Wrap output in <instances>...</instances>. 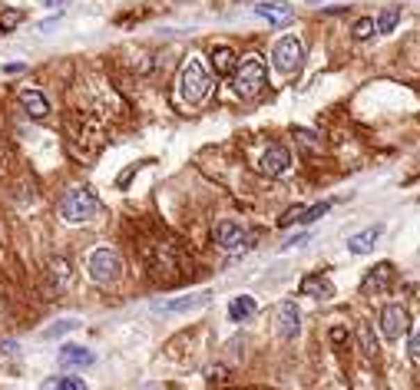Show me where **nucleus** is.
I'll return each mask as SVG.
<instances>
[{"instance_id": "1", "label": "nucleus", "mask_w": 420, "mask_h": 390, "mask_svg": "<svg viewBox=\"0 0 420 390\" xmlns=\"http://www.w3.org/2000/svg\"><path fill=\"white\" fill-rule=\"evenodd\" d=\"M179 93H182V99L189 106H199V103H205L212 96V73L205 70L202 60H195V56L186 60V67L179 73Z\"/></svg>"}, {"instance_id": "2", "label": "nucleus", "mask_w": 420, "mask_h": 390, "mask_svg": "<svg viewBox=\"0 0 420 390\" xmlns=\"http://www.w3.org/2000/svg\"><path fill=\"white\" fill-rule=\"evenodd\" d=\"M232 83H235V93L242 96V99H255V96H261V90L268 86L265 60H261L258 54L245 56L242 63L235 67V73H232Z\"/></svg>"}, {"instance_id": "3", "label": "nucleus", "mask_w": 420, "mask_h": 390, "mask_svg": "<svg viewBox=\"0 0 420 390\" xmlns=\"http://www.w3.org/2000/svg\"><path fill=\"white\" fill-rule=\"evenodd\" d=\"M96 212H99V199L90 188H70L67 195H63V202H60V216L67 218V222H73V225L90 222Z\"/></svg>"}, {"instance_id": "4", "label": "nucleus", "mask_w": 420, "mask_h": 390, "mask_svg": "<svg viewBox=\"0 0 420 390\" xmlns=\"http://www.w3.org/2000/svg\"><path fill=\"white\" fill-rule=\"evenodd\" d=\"M212 238H216V245L222 252H229V255H242V252H248L252 242H255V235L248 229H242L239 222H232V218H222V222H218L216 229H212Z\"/></svg>"}, {"instance_id": "5", "label": "nucleus", "mask_w": 420, "mask_h": 390, "mask_svg": "<svg viewBox=\"0 0 420 390\" xmlns=\"http://www.w3.org/2000/svg\"><path fill=\"white\" fill-rule=\"evenodd\" d=\"M301 60H305V50H301V40H295V37H282L271 47V63L278 70V76H295L301 70Z\"/></svg>"}, {"instance_id": "6", "label": "nucleus", "mask_w": 420, "mask_h": 390, "mask_svg": "<svg viewBox=\"0 0 420 390\" xmlns=\"http://www.w3.org/2000/svg\"><path fill=\"white\" fill-rule=\"evenodd\" d=\"M86 268H90V278L96 284H113V282H120V275H122V258L113 248H99V252L90 255Z\"/></svg>"}, {"instance_id": "7", "label": "nucleus", "mask_w": 420, "mask_h": 390, "mask_svg": "<svg viewBox=\"0 0 420 390\" xmlns=\"http://www.w3.org/2000/svg\"><path fill=\"white\" fill-rule=\"evenodd\" d=\"M288 169H291V149L282 146V143H271L258 159V172L265 179H282Z\"/></svg>"}, {"instance_id": "8", "label": "nucleus", "mask_w": 420, "mask_h": 390, "mask_svg": "<svg viewBox=\"0 0 420 390\" xmlns=\"http://www.w3.org/2000/svg\"><path fill=\"white\" fill-rule=\"evenodd\" d=\"M212 301V291H192V295H179V298H165V301H156L152 311L156 314H186V311H199Z\"/></svg>"}, {"instance_id": "9", "label": "nucleus", "mask_w": 420, "mask_h": 390, "mask_svg": "<svg viewBox=\"0 0 420 390\" xmlns=\"http://www.w3.org/2000/svg\"><path fill=\"white\" fill-rule=\"evenodd\" d=\"M407 327H410V314H407L404 304H387V308L380 311V334L387 337V341L404 337Z\"/></svg>"}, {"instance_id": "10", "label": "nucleus", "mask_w": 420, "mask_h": 390, "mask_svg": "<svg viewBox=\"0 0 420 390\" xmlns=\"http://www.w3.org/2000/svg\"><path fill=\"white\" fill-rule=\"evenodd\" d=\"M391 278H394V268L387 265V261H380V265H374V268L364 275V282H361V295L374 298V295H384L387 288H391Z\"/></svg>"}, {"instance_id": "11", "label": "nucleus", "mask_w": 420, "mask_h": 390, "mask_svg": "<svg viewBox=\"0 0 420 390\" xmlns=\"http://www.w3.org/2000/svg\"><path fill=\"white\" fill-rule=\"evenodd\" d=\"M60 367L63 371H83V367H93L96 364V354L90 348H80V344H67V348L60 350Z\"/></svg>"}, {"instance_id": "12", "label": "nucleus", "mask_w": 420, "mask_h": 390, "mask_svg": "<svg viewBox=\"0 0 420 390\" xmlns=\"http://www.w3.org/2000/svg\"><path fill=\"white\" fill-rule=\"evenodd\" d=\"M255 14L261 17V20H268L271 27H288V24L295 20V10H291V3H285V0H275V3H258Z\"/></svg>"}, {"instance_id": "13", "label": "nucleus", "mask_w": 420, "mask_h": 390, "mask_svg": "<svg viewBox=\"0 0 420 390\" xmlns=\"http://www.w3.org/2000/svg\"><path fill=\"white\" fill-rule=\"evenodd\" d=\"M298 291L301 295H308V298H318V301H328V298H334V284H331V278L328 275H308V278H301L298 284Z\"/></svg>"}, {"instance_id": "14", "label": "nucleus", "mask_w": 420, "mask_h": 390, "mask_svg": "<svg viewBox=\"0 0 420 390\" xmlns=\"http://www.w3.org/2000/svg\"><path fill=\"white\" fill-rule=\"evenodd\" d=\"M301 331V314H298V304L295 301H285L282 308H278V334L291 341V337H298Z\"/></svg>"}, {"instance_id": "15", "label": "nucleus", "mask_w": 420, "mask_h": 390, "mask_svg": "<svg viewBox=\"0 0 420 390\" xmlns=\"http://www.w3.org/2000/svg\"><path fill=\"white\" fill-rule=\"evenodd\" d=\"M17 99H20L24 113L33 116V120H47V116H50V103H47V96H43L40 90H20Z\"/></svg>"}, {"instance_id": "16", "label": "nucleus", "mask_w": 420, "mask_h": 390, "mask_svg": "<svg viewBox=\"0 0 420 390\" xmlns=\"http://www.w3.org/2000/svg\"><path fill=\"white\" fill-rule=\"evenodd\" d=\"M380 231H384L380 225H371V229L351 235V238H348V252H351V255H367V252H374V245H378V238H380Z\"/></svg>"}, {"instance_id": "17", "label": "nucleus", "mask_w": 420, "mask_h": 390, "mask_svg": "<svg viewBox=\"0 0 420 390\" xmlns=\"http://www.w3.org/2000/svg\"><path fill=\"white\" fill-rule=\"evenodd\" d=\"M255 311H258L255 298H252V295H239V298H232V301H229V321L242 324V321H248V318H255Z\"/></svg>"}, {"instance_id": "18", "label": "nucleus", "mask_w": 420, "mask_h": 390, "mask_svg": "<svg viewBox=\"0 0 420 390\" xmlns=\"http://www.w3.org/2000/svg\"><path fill=\"white\" fill-rule=\"evenodd\" d=\"M235 67H239V56H235L232 47H218L216 54H212V70H216L218 76H232Z\"/></svg>"}, {"instance_id": "19", "label": "nucleus", "mask_w": 420, "mask_h": 390, "mask_svg": "<svg viewBox=\"0 0 420 390\" xmlns=\"http://www.w3.org/2000/svg\"><path fill=\"white\" fill-rule=\"evenodd\" d=\"M397 24H401V10H397V7H384V10H380V17L374 20L378 33H394V30H397Z\"/></svg>"}, {"instance_id": "20", "label": "nucleus", "mask_w": 420, "mask_h": 390, "mask_svg": "<svg viewBox=\"0 0 420 390\" xmlns=\"http://www.w3.org/2000/svg\"><path fill=\"white\" fill-rule=\"evenodd\" d=\"M357 344H361V350H364L367 361H378V341H374V331H371L367 324L357 327Z\"/></svg>"}, {"instance_id": "21", "label": "nucleus", "mask_w": 420, "mask_h": 390, "mask_svg": "<svg viewBox=\"0 0 420 390\" xmlns=\"http://www.w3.org/2000/svg\"><path fill=\"white\" fill-rule=\"evenodd\" d=\"M351 33H354V40H371V37L378 33V27H374V20H371V17H361V20L351 27Z\"/></svg>"}, {"instance_id": "22", "label": "nucleus", "mask_w": 420, "mask_h": 390, "mask_svg": "<svg viewBox=\"0 0 420 390\" xmlns=\"http://www.w3.org/2000/svg\"><path fill=\"white\" fill-rule=\"evenodd\" d=\"M301 216H305V205H291L285 216L278 218V229H291V225H298Z\"/></svg>"}, {"instance_id": "23", "label": "nucleus", "mask_w": 420, "mask_h": 390, "mask_svg": "<svg viewBox=\"0 0 420 390\" xmlns=\"http://www.w3.org/2000/svg\"><path fill=\"white\" fill-rule=\"evenodd\" d=\"M328 209H331V202H318V205H312V209H305V216H301V222L305 225H314L321 216H328Z\"/></svg>"}, {"instance_id": "24", "label": "nucleus", "mask_w": 420, "mask_h": 390, "mask_svg": "<svg viewBox=\"0 0 420 390\" xmlns=\"http://www.w3.org/2000/svg\"><path fill=\"white\" fill-rule=\"evenodd\" d=\"M73 327H80V321H73V318H70V321H56L54 327L43 331V337L50 341V337H60V334H67V331H73Z\"/></svg>"}, {"instance_id": "25", "label": "nucleus", "mask_w": 420, "mask_h": 390, "mask_svg": "<svg viewBox=\"0 0 420 390\" xmlns=\"http://www.w3.org/2000/svg\"><path fill=\"white\" fill-rule=\"evenodd\" d=\"M20 20H24V14H20V10H3V17H0V27H3V30H14Z\"/></svg>"}, {"instance_id": "26", "label": "nucleus", "mask_w": 420, "mask_h": 390, "mask_svg": "<svg viewBox=\"0 0 420 390\" xmlns=\"http://www.w3.org/2000/svg\"><path fill=\"white\" fill-rule=\"evenodd\" d=\"M56 390H86V384H83L80 377H60Z\"/></svg>"}, {"instance_id": "27", "label": "nucleus", "mask_w": 420, "mask_h": 390, "mask_svg": "<svg viewBox=\"0 0 420 390\" xmlns=\"http://www.w3.org/2000/svg\"><path fill=\"white\" fill-rule=\"evenodd\" d=\"M54 278H56V284H60V288H63V284H67V278H70V271H67V261H60V258H56V261H54Z\"/></svg>"}, {"instance_id": "28", "label": "nucleus", "mask_w": 420, "mask_h": 390, "mask_svg": "<svg viewBox=\"0 0 420 390\" xmlns=\"http://www.w3.org/2000/svg\"><path fill=\"white\" fill-rule=\"evenodd\" d=\"M407 350H410V357H414V361H420V327L410 334V348H407Z\"/></svg>"}, {"instance_id": "29", "label": "nucleus", "mask_w": 420, "mask_h": 390, "mask_svg": "<svg viewBox=\"0 0 420 390\" xmlns=\"http://www.w3.org/2000/svg\"><path fill=\"white\" fill-rule=\"evenodd\" d=\"M344 341H348V331H344V327H334V331H331V344H344Z\"/></svg>"}, {"instance_id": "30", "label": "nucleus", "mask_w": 420, "mask_h": 390, "mask_svg": "<svg viewBox=\"0 0 420 390\" xmlns=\"http://www.w3.org/2000/svg\"><path fill=\"white\" fill-rule=\"evenodd\" d=\"M305 242H312V231H305V235H295V238H291L285 248H298V245H305Z\"/></svg>"}, {"instance_id": "31", "label": "nucleus", "mask_w": 420, "mask_h": 390, "mask_svg": "<svg viewBox=\"0 0 420 390\" xmlns=\"http://www.w3.org/2000/svg\"><path fill=\"white\" fill-rule=\"evenodd\" d=\"M43 7H54V10H60V7H67L70 0H40Z\"/></svg>"}, {"instance_id": "32", "label": "nucleus", "mask_w": 420, "mask_h": 390, "mask_svg": "<svg viewBox=\"0 0 420 390\" xmlns=\"http://www.w3.org/2000/svg\"><path fill=\"white\" fill-rule=\"evenodd\" d=\"M252 3H255V0H252Z\"/></svg>"}]
</instances>
